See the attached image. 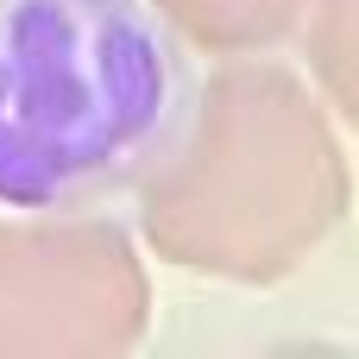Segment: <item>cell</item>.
<instances>
[{"label":"cell","mask_w":359,"mask_h":359,"mask_svg":"<svg viewBox=\"0 0 359 359\" xmlns=\"http://www.w3.org/2000/svg\"><path fill=\"white\" fill-rule=\"evenodd\" d=\"M151 334V271L101 215H0V359H120Z\"/></svg>","instance_id":"3"},{"label":"cell","mask_w":359,"mask_h":359,"mask_svg":"<svg viewBox=\"0 0 359 359\" xmlns=\"http://www.w3.org/2000/svg\"><path fill=\"white\" fill-rule=\"evenodd\" d=\"M133 189L139 240L170 271L246 290L297 278L353 208L334 107L265 50L183 95Z\"/></svg>","instance_id":"1"},{"label":"cell","mask_w":359,"mask_h":359,"mask_svg":"<svg viewBox=\"0 0 359 359\" xmlns=\"http://www.w3.org/2000/svg\"><path fill=\"white\" fill-rule=\"evenodd\" d=\"M359 0H309L297 19L303 57H309V88L334 107V120H359Z\"/></svg>","instance_id":"5"},{"label":"cell","mask_w":359,"mask_h":359,"mask_svg":"<svg viewBox=\"0 0 359 359\" xmlns=\"http://www.w3.org/2000/svg\"><path fill=\"white\" fill-rule=\"evenodd\" d=\"M183 95V44L145 0H0V208L82 215L133 189Z\"/></svg>","instance_id":"2"},{"label":"cell","mask_w":359,"mask_h":359,"mask_svg":"<svg viewBox=\"0 0 359 359\" xmlns=\"http://www.w3.org/2000/svg\"><path fill=\"white\" fill-rule=\"evenodd\" d=\"M177 44L208 57H252L297 32L309 0H145Z\"/></svg>","instance_id":"4"}]
</instances>
